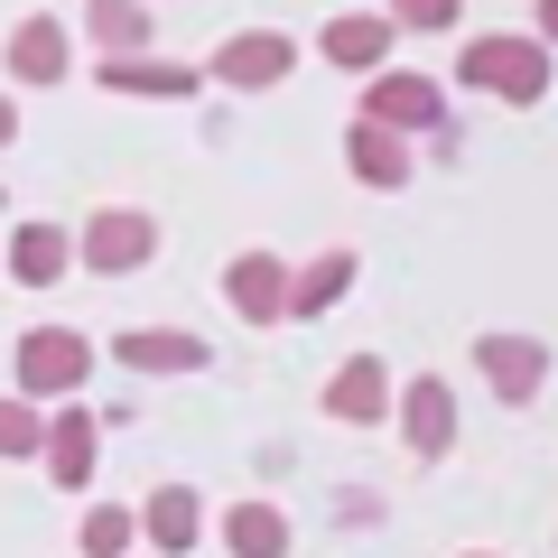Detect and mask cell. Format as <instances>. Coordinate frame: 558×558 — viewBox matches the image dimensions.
Segmentation results:
<instances>
[{
	"label": "cell",
	"mask_w": 558,
	"mask_h": 558,
	"mask_svg": "<svg viewBox=\"0 0 558 558\" xmlns=\"http://www.w3.org/2000/svg\"><path fill=\"white\" fill-rule=\"evenodd\" d=\"M549 75H558L549 47H539V38H512V28L457 47V84H465V94H494V102H549Z\"/></svg>",
	"instance_id": "6da1fadb"
},
{
	"label": "cell",
	"mask_w": 558,
	"mask_h": 558,
	"mask_svg": "<svg viewBox=\"0 0 558 558\" xmlns=\"http://www.w3.org/2000/svg\"><path fill=\"white\" fill-rule=\"evenodd\" d=\"M10 381H20V400H75L94 381V336L84 326H28L10 344Z\"/></svg>",
	"instance_id": "7a4b0ae2"
},
{
	"label": "cell",
	"mask_w": 558,
	"mask_h": 558,
	"mask_svg": "<svg viewBox=\"0 0 558 558\" xmlns=\"http://www.w3.org/2000/svg\"><path fill=\"white\" fill-rule=\"evenodd\" d=\"M363 121H381V131H400V140H438L447 131V84L438 75H418V65H381V75H363V102H354Z\"/></svg>",
	"instance_id": "3957f363"
},
{
	"label": "cell",
	"mask_w": 558,
	"mask_h": 558,
	"mask_svg": "<svg viewBox=\"0 0 558 558\" xmlns=\"http://www.w3.org/2000/svg\"><path fill=\"white\" fill-rule=\"evenodd\" d=\"M75 260H84L94 279L149 270V260H159V215H140V205H94L84 233H75Z\"/></svg>",
	"instance_id": "277c9868"
},
{
	"label": "cell",
	"mask_w": 558,
	"mask_h": 558,
	"mask_svg": "<svg viewBox=\"0 0 558 558\" xmlns=\"http://www.w3.org/2000/svg\"><path fill=\"white\" fill-rule=\"evenodd\" d=\"M299 75V38L289 28H233V38L205 57V84H223V94H270V84Z\"/></svg>",
	"instance_id": "5b68a950"
},
{
	"label": "cell",
	"mask_w": 558,
	"mask_h": 558,
	"mask_svg": "<svg viewBox=\"0 0 558 558\" xmlns=\"http://www.w3.org/2000/svg\"><path fill=\"white\" fill-rule=\"evenodd\" d=\"M475 373H484V391H494L502 410H531V400L549 391V344L494 326V336H475Z\"/></svg>",
	"instance_id": "8992f818"
},
{
	"label": "cell",
	"mask_w": 558,
	"mask_h": 558,
	"mask_svg": "<svg viewBox=\"0 0 558 558\" xmlns=\"http://www.w3.org/2000/svg\"><path fill=\"white\" fill-rule=\"evenodd\" d=\"M94 465H102V418L94 410H47V484L57 494H94Z\"/></svg>",
	"instance_id": "52a82bcc"
},
{
	"label": "cell",
	"mask_w": 558,
	"mask_h": 558,
	"mask_svg": "<svg viewBox=\"0 0 558 558\" xmlns=\"http://www.w3.org/2000/svg\"><path fill=\"white\" fill-rule=\"evenodd\" d=\"M223 307L242 326H279L289 317V260L279 252H233L223 260Z\"/></svg>",
	"instance_id": "ba28073f"
},
{
	"label": "cell",
	"mask_w": 558,
	"mask_h": 558,
	"mask_svg": "<svg viewBox=\"0 0 558 558\" xmlns=\"http://www.w3.org/2000/svg\"><path fill=\"white\" fill-rule=\"evenodd\" d=\"M400 438H410V457H418V465L457 457V391H447L438 373L400 381Z\"/></svg>",
	"instance_id": "9c48e42d"
},
{
	"label": "cell",
	"mask_w": 558,
	"mask_h": 558,
	"mask_svg": "<svg viewBox=\"0 0 558 558\" xmlns=\"http://www.w3.org/2000/svg\"><path fill=\"white\" fill-rule=\"evenodd\" d=\"M0 57H10V84H28V94H47V84L75 75V38H65V20H47V10H28Z\"/></svg>",
	"instance_id": "30bf717a"
},
{
	"label": "cell",
	"mask_w": 558,
	"mask_h": 558,
	"mask_svg": "<svg viewBox=\"0 0 558 558\" xmlns=\"http://www.w3.org/2000/svg\"><path fill=\"white\" fill-rule=\"evenodd\" d=\"M94 84L102 94H149V102H196L205 94V65H186V57H102L94 65Z\"/></svg>",
	"instance_id": "8fae6325"
},
{
	"label": "cell",
	"mask_w": 558,
	"mask_h": 558,
	"mask_svg": "<svg viewBox=\"0 0 558 558\" xmlns=\"http://www.w3.org/2000/svg\"><path fill=\"white\" fill-rule=\"evenodd\" d=\"M336 428H381L391 418V373H381V354H344L336 373H326V400H317Z\"/></svg>",
	"instance_id": "7c38bea8"
},
{
	"label": "cell",
	"mask_w": 558,
	"mask_h": 558,
	"mask_svg": "<svg viewBox=\"0 0 558 558\" xmlns=\"http://www.w3.org/2000/svg\"><path fill=\"white\" fill-rule=\"evenodd\" d=\"M112 363H121V373H205L215 344L186 336V326H121V336H112Z\"/></svg>",
	"instance_id": "4fadbf2b"
},
{
	"label": "cell",
	"mask_w": 558,
	"mask_h": 558,
	"mask_svg": "<svg viewBox=\"0 0 558 558\" xmlns=\"http://www.w3.org/2000/svg\"><path fill=\"white\" fill-rule=\"evenodd\" d=\"M391 10H344V20H326L317 28V57L326 65H354V75H381V65H391Z\"/></svg>",
	"instance_id": "5bb4252c"
},
{
	"label": "cell",
	"mask_w": 558,
	"mask_h": 558,
	"mask_svg": "<svg viewBox=\"0 0 558 558\" xmlns=\"http://www.w3.org/2000/svg\"><path fill=\"white\" fill-rule=\"evenodd\" d=\"M75 270V233L65 223H20L10 252H0V279H20V289H57Z\"/></svg>",
	"instance_id": "9a60e30c"
},
{
	"label": "cell",
	"mask_w": 558,
	"mask_h": 558,
	"mask_svg": "<svg viewBox=\"0 0 558 558\" xmlns=\"http://www.w3.org/2000/svg\"><path fill=\"white\" fill-rule=\"evenodd\" d=\"M344 168H354L363 186H381V196H400L418 159H410V140H400V131H381V121L354 112V131H344Z\"/></svg>",
	"instance_id": "2e32d148"
},
{
	"label": "cell",
	"mask_w": 558,
	"mask_h": 558,
	"mask_svg": "<svg viewBox=\"0 0 558 558\" xmlns=\"http://www.w3.org/2000/svg\"><path fill=\"white\" fill-rule=\"evenodd\" d=\"M140 539L159 558H186L205 539V502H196V484H159V494L140 502Z\"/></svg>",
	"instance_id": "e0dca14e"
},
{
	"label": "cell",
	"mask_w": 558,
	"mask_h": 558,
	"mask_svg": "<svg viewBox=\"0 0 558 558\" xmlns=\"http://www.w3.org/2000/svg\"><path fill=\"white\" fill-rule=\"evenodd\" d=\"M215 539L233 558H289V512H279V502H223V521H215Z\"/></svg>",
	"instance_id": "ac0fdd59"
},
{
	"label": "cell",
	"mask_w": 558,
	"mask_h": 558,
	"mask_svg": "<svg viewBox=\"0 0 558 558\" xmlns=\"http://www.w3.org/2000/svg\"><path fill=\"white\" fill-rule=\"evenodd\" d=\"M354 289V252H317L289 270V317H326V307Z\"/></svg>",
	"instance_id": "d6986e66"
},
{
	"label": "cell",
	"mask_w": 558,
	"mask_h": 558,
	"mask_svg": "<svg viewBox=\"0 0 558 558\" xmlns=\"http://www.w3.org/2000/svg\"><path fill=\"white\" fill-rule=\"evenodd\" d=\"M84 38L102 57H140L149 47V0H84Z\"/></svg>",
	"instance_id": "ffe728a7"
},
{
	"label": "cell",
	"mask_w": 558,
	"mask_h": 558,
	"mask_svg": "<svg viewBox=\"0 0 558 558\" xmlns=\"http://www.w3.org/2000/svg\"><path fill=\"white\" fill-rule=\"evenodd\" d=\"M75 549H84V558H131V549H140V512H131V502H84Z\"/></svg>",
	"instance_id": "44dd1931"
},
{
	"label": "cell",
	"mask_w": 558,
	"mask_h": 558,
	"mask_svg": "<svg viewBox=\"0 0 558 558\" xmlns=\"http://www.w3.org/2000/svg\"><path fill=\"white\" fill-rule=\"evenodd\" d=\"M0 457H47V410H28L20 391H0Z\"/></svg>",
	"instance_id": "7402d4cb"
},
{
	"label": "cell",
	"mask_w": 558,
	"mask_h": 558,
	"mask_svg": "<svg viewBox=\"0 0 558 558\" xmlns=\"http://www.w3.org/2000/svg\"><path fill=\"white\" fill-rule=\"evenodd\" d=\"M465 20V0H391V28L400 38H438V28Z\"/></svg>",
	"instance_id": "603a6c76"
},
{
	"label": "cell",
	"mask_w": 558,
	"mask_h": 558,
	"mask_svg": "<svg viewBox=\"0 0 558 558\" xmlns=\"http://www.w3.org/2000/svg\"><path fill=\"white\" fill-rule=\"evenodd\" d=\"M10 140H20V102L0 94V149H10Z\"/></svg>",
	"instance_id": "cb8c5ba5"
},
{
	"label": "cell",
	"mask_w": 558,
	"mask_h": 558,
	"mask_svg": "<svg viewBox=\"0 0 558 558\" xmlns=\"http://www.w3.org/2000/svg\"><path fill=\"white\" fill-rule=\"evenodd\" d=\"M539 47H558V0H539Z\"/></svg>",
	"instance_id": "d4e9b609"
},
{
	"label": "cell",
	"mask_w": 558,
	"mask_h": 558,
	"mask_svg": "<svg viewBox=\"0 0 558 558\" xmlns=\"http://www.w3.org/2000/svg\"><path fill=\"white\" fill-rule=\"evenodd\" d=\"M457 558H494V549H457Z\"/></svg>",
	"instance_id": "484cf974"
}]
</instances>
